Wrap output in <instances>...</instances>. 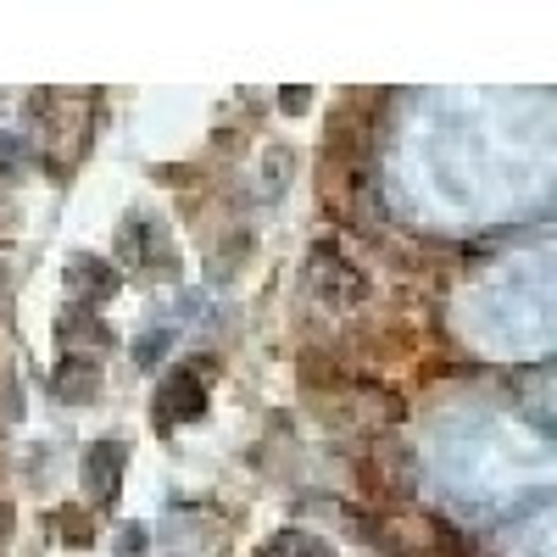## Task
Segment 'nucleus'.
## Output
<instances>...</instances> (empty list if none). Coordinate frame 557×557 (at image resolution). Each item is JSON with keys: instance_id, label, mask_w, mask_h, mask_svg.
<instances>
[{"instance_id": "obj_1", "label": "nucleus", "mask_w": 557, "mask_h": 557, "mask_svg": "<svg viewBox=\"0 0 557 557\" xmlns=\"http://www.w3.org/2000/svg\"><path fill=\"white\" fill-rule=\"evenodd\" d=\"M201 368L207 362H190V368H178V374H168V385L157 396V430L162 435L173 424H190V418L207 412V380H201Z\"/></svg>"}, {"instance_id": "obj_2", "label": "nucleus", "mask_w": 557, "mask_h": 557, "mask_svg": "<svg viewBox=\"0 0 557 557\" xmlns=\"http://www.w3.org/2000/svg\"><path fill=\"white\" fill-rule=\"evenodd\" d=\"M312 290L330 301V307H357V301L368 296L362 273H357L351 262H341L335 251H318V257H312Z\"/></svg>"}, {"instance_id": "obj_3", "label": "nucleus", "mask_w": 557, "mask_h": 557, "mask_svg": "<svg viewBox=\"0 0 557 557\" xmlns=\"http://www.w3.org/2000/svg\"><path fill=\"white\" fill-rule=\"evenodd\" d=\"M123 441H96L84 457V480H89V496H96V507H107L123 485Z\"/></svg>"}, {"instance_id": "obj_4", "label": "nucleus", "mask_w": 557, "mask_h": 557, "mask_svg": "<svg viewBox=\"0 0 557 557\" xmlns=\"http://www.w3.org/2000/svg\"><path fill=\"white\" fill-rule=\"evenodd\" d=\"M262 557H335V552L323 546L318 535H307V530H278V535L262 546Z\"/></svg>"}, {"instance_id": "obj_5", "label": "nucleus", "mask_w": 557, "mask_h": 557, "mask_svg": "<svg viewBox=\"0 0 557 557\" xmlns=\"http://www.w3.org/2000/svg\"><path fill=\"white\" fill-rule=\"evenodd\" d=\"M67 273H73V290L96 296V301H101V296L117 285V278H112V268H107V262H96V257H73V268H67Z\"/></svg>"}, {"instance_id": "obj_6", "label": "nucleus", "mask_w": 557, "mask_h": 557, "mask_svg": "<svg viewBox=\"0 0 557 557\" xmlns=\"http://www.w3.org/2000/svg\"><path fill=\"white\" fill-rule=\"evenodd\" d=\"M62 524H67V541H73V546H84L89 535H96V524H89V519H78V513H67Z\"/></svg>"}]
</instances>
